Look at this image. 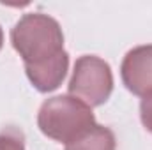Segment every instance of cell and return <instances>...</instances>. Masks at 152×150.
<instances>
[{
    "instance_id": "cell-1",
    "label": "cell",
    "mask_w": 152,
    "mask_h": 150,
    "mask_svg": "<svg viewBox=\"0 0 152 150\" xmlns=\"http://www.w3.org/2000/svg\"><path fill=\"white\" fill-rule=\"evenodd\" d=\"M11 41L25 62L28 79L39 92H51L62 83L69 57L64 51L62 28L51 16L25 14L14 25Z\"/></svg>"
},
{
    "instance_id": "cell-2",
    "label": "cell",
    "mask_w": 152,
    "mask_h": 150,
    "mask_svg": "<svg viewBox=\"0 0 152 150\" xmlns=\"http://www.w3.org/2000/svg\"><path fill=\"white\" fill-rule=\"evenodd\" d=\"M39 129L51 140L71 143L96 125L92 108L75 95H57L42 103L37 117Z\"/></svg>"
},
{
    "instance_id": "cell-3",
    "label": "cell",
    "mask_w": 152,
    "mask_h": 150,
    "mask_svg": "<svg viewBox=\"0 0 152 150\" xmlns=\"http://www.w3.org/2000/svg\"><path fill=\"white\" fill-rule=\"evenodd\" d=\"M113 90V76L110 66L96 57L83 55L76 60L75 73L69 81V92L88 106H99L108 101Z\"/></svg>"
},
{
    "instance_id": "cell-4",
    "label": "cell",
    "mask_w": 152,
    "mask_h": 150,
    "mask_svg": "<svg viewBox=\"0 0 152 150\" xmlns=\"http://www.w3.org/2000/svg\"><path fill=\"white\" fill-rule=\"evenodd\" d=\"M122 81L129 92L145 97L152 92V44L136 46L124 57Z\"/></svg>"
},
{
    "instance_id": "cell-5",
    "label": "cell",
    "mask_w": 152,
    "mask_h": 150,
    "mask_svg": "<svg viewBox=\"0 0 152 150\" xmlns=\"http://www.w3.org/2000/svg\"><path fill=\"white\" fill-rule=\"evenodd\" d=\"M66 150H115V134L104 125H94L75 141L67 143Z\"/></svg>"
},
{
    "instance_id": "cell-6",
    "label": "cell",
    "mask_w": 152,
    "mask_h": 150,
    "mask_svg": "<svg viewBox=\"0 0 152 150\" xmlns=\"http://www.w3.org/2000/svg\"><path fill=\"white\" fill-rule=\"evenodd\" d=\"M0 150H25L23 134L14 127L4 129L0 133Z\"/></svg>"
},
{
    "instance_id": "cell-7",
    "label": "cell",
    "mask_w": 152,
    "mask_h": 150,
    "mask_svg": "<svg viewBox=\"0 0 152 150\" xmlns=\"http://www.w3.org/2000/svg\"><path fill=\"white\" fill-rule=\"evenodd\" d=\"M140 111H142V122H143L145 129L152 133V92L142 99Z\"/></svg>"
},
{
    "instance_id": "cell-8",
    "label": "cell",
    "mask_w": 152,
    "mask_h": 150,
    "mask_svg": "<svg viewBox=\"0 0 152 150\" xmlns=\"http://www.w3.org/2000/svg\"><path fill=\"white\" fill-rule=\"evenodd\" d=\"M2 42H4V34H2V28H0V48H2Z\"/></svg>"
}]
</instances>
